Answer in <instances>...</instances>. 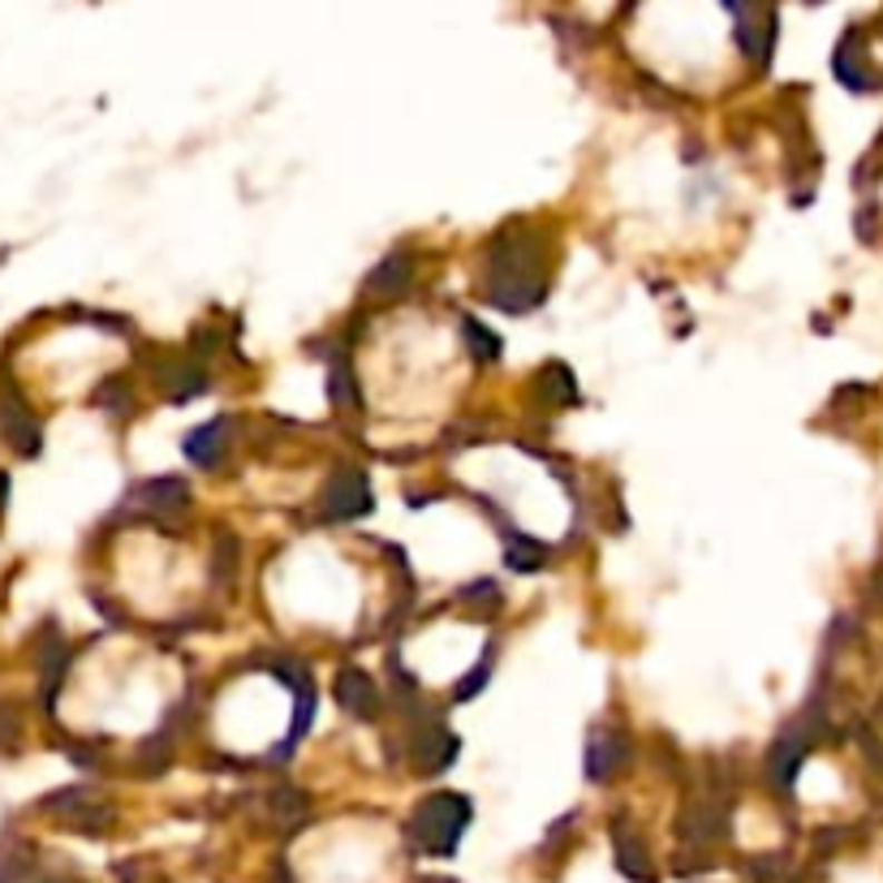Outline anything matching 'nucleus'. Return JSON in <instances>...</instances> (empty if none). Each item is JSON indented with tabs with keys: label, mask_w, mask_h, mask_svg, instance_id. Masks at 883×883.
<instances>
[{
	"label": "nucleus",
	"mask_w": 883,
	"mask_h": 883,
	"mask_svg": "<svg viewBox=\"0 0 883 883\" xmlns=\"http://www.w3.org/2000/svg\"><path fill=\"white\" fill-rule=\"evenodd\" d=\"M548 297L543 246L534 233L518 229L513 237H496L488 251V302L504 315H526Z\"/></svg>",
	"instance_id": "obj_1"
},
{
	"label": "nucleus",
	"mask_w": 883,
	"mask_h": 883,
	"mask_svg": "<svg viewBox=\"0 0 883 883\" xmlns=\"http://www.w3.org/2000/svg\"><path fill=\"white\" fill-rule=\"evenodd\" d=\"M470 815H474L470 797H461V793H431V797H423L414 806V815L405 823V836L423 853H431V857H444V853H453L461 845V836L470 827Z\"/></svg>",
	"instance_id": "obj_2"
},
{
	"label": "nucleus",
	"mask_w": 883,
	"mask_h": 883,
	"mask_svg": "<svg viewBox=\"0 0 883 883\" xmlns=\"http://www.w3.org/2000/svg\"><path fill=\"white\" fill-rule=\"evenodd\" d=\"M375 504L371 496V483L362 470H336L324 483V496H320V513L327 522H354V518H366Z\"/></svg>",
	"instance_id": "obj_3"
},
{
	"label": "nucleus",
	"mask_w": 883,
	"mask_h": 883,
	"mask_svg": "<svg viewBox=\"0 0 883 883\" xmlns=\"http://www.w3.org/2000/svg\"><path fill=\"white\" fill-rule=\"evenodd\" d=\"M461 742L453 728H444L440 720H419L414 724V733H410V758H414V772H423V776H435V772H444L453 758H458Z\"/></svg>",
	"instance_id": "obj_4"
},
{
	"label": "nucleus",
	"mask_w": 883,
	"mask_h": 883,
	"mask_svg": "<svg viewBox=\"0 0 883 883\" xmlns=\"http://www.w3.org/2000/svg\"><path fill=\"white\" fill-rule=\"evenodd\" d=\"M728 13L737 18V43H742V52L750 57L754 66H767L772 61V48H776V13L772 9H742V4H728Z\"/></svg>",
	"instance_id": "obj_5"
},
{
	"label": "nucleus",
	"mask_w": 883,
	"mask_h": 883,
	"mask_svg": "<svg viewBox=\"0 0 883 883\" xmlns=\"http://www.w3.org/2000/svg\"><path fill=\"white\" fill-rule=\"evenodd\" d=\"M130 504L156 513V518H181V513L190 509V488H186V479H177V474H160V479L138 483V488L130 491Z\"/></svg>",
	"instance_id": "obj_6"
},
{
	"label": "nucleus",
	"mask_w": 883,
	"mask_h": 883,
	"mask_svg": "<svg viewBox=\"0 0 883 883\" xmlns=\"http://www.w3.org/2000/svg\"><path fill=\"white\" fill-rule=\"evenodd\" d=\"M181 449H186V461L198 465V470H220V461L229 453V414H216L203 426H195L181 440Z\"/></svg>",
	"instance_id": "obj_7"
},
{
	"label": "nucleus",
	"mask_w": 883,
	"mask_h": 883,
	"mask_svg": "<svg viewBox=\"0 0 883 883\" xmlns=\"http://www.w3.org/2000/svg\"><path fill=\"white\" fill-rule=\"evenodd\" d=\"M625 763H629V737L625 733H590L587 758H582L587 781L604 785V781H612L621 772Z\"/></svg>",
	"instance_id": "obj_8"
},
{
	"label": "nucleus",
	"mask_w": 883,
	"mask_h": 883,
	"mask_svg": "<svg viewBox=\"0 0 883 883\" xmlns=\"http://www.w3.org/2000/svg\"><path fill=\"white\" fill-rule=\"evenodd\" d=\"M336 703L341 712H350L354 720H371L380 707V686L366 668H341L336 673Z\"/></svg>",
	"instance_id": "obj_9"
},
{
	"label": "nucleus",
	"mask_w": 883,
	"mask_h": 883,
	"mask_svg": "<svg viewBox=\"0 0 883 883\" xmlns=\"http://www.w3.org/2000/svg\"><path fill=\"white\" fill-rule=\"evenodd\" d=\"M612 850H617V871H621L625 880H634V883H651L655 880L651 853H647L642 836H638V832H634L625 818H617V823H612Z\"/></svg>",
	"instance_id": "obj_10"
},
{
	"label": "nucleus",
	"mask_w": 883,
	"mask_h": 883,
	"mask_svg": "<svg viewBox=\"0 0 883 883\" xmlns=\"http://www.w3.org/2000/svg\"><path fill=\"white\" fill-rule=\"evenodd\" d=\"M681 836L686 845H712V841H724L728 836V818L716 802H689L681 811Z\"/></svg>",
	"instance_id": "obj_11"
},
{
	"label": "nucleus",
	"mask_w": 883,
	"mask_h": 883,
	"mask_svg": "<svg viewBox=\"0 0 883 883\" xmlns=\"http://www.w3.org/2000/svg\"><path fill=\"white\" fill-rule=\"evenodd\" d=\"M160 384L164 393L173 396V401H190V396H203L212 389V380H207V366H198L195 359H177L168 362L160 371Z\"/></svg>",
	"instance_id": "obj_12"
},
{
	"label": "nucleus",
	"mask_w": 883,
	"mask_h": 883,
	"mask_svg": "<svg viewBox=\"0 0 883 883\" xmlns=\"http://www.w3.org/2000/svg\"><path fill=\"white\" fill-rule=\"evenodd\" d=\"M410 281H414V263H410V255L393 251L389 259L375 263V272H371L366 290H371L375 297H384V302H393V297H401L405 290H410Z\"/></svg>",
	"instance_id": "obj_13"
},
{
	"label": "nucleus",
	"mask_w": 883,
	"mask_h": 883,
	"mask_svg": "<svg viewBox=\"0 0 883 883\" xmlns=\"http://www.w3.org/2000/svg\"><path fill=\"white\" fill-rule=\"evenodd\" d=\"M552 560V548L548 543H539V539H530V534H509L504 539V565L513 569V573H539L543 565Z\"/></svg>",
	"instance_id": "obj_14"
},
{
	"label": "nucleus",
	"mask_w": 883,
	"mask_h": 883,
	"mask_svg": "<svg viewBox=\"0 0 883 883\" xmlns=\"http://www.w3.org/2000/svg\"><path fill=\"white\" fill-rule=\"evenodd\" d=\"M0 431L18 453H27V458L39 453V426L22 405H0Z\"/></svg>",
	"instance_id": "obj_15"
},
{
	"label": "nucleus",
	"mask_w": 883,
	"mask_h": 883,
	"mask_svg": "<svg viewBox=\"0 0 883 883\" xmlns=\"http://www.w3.org/2000/svg\"><path fill=\"white\" fill-rule=\"evenodd\" d=\"M832 66H836V78H841L850 91H875V87H880V78L866 73L871 66L857 57V39H853V35L836 48V61H832Z\"/></svg>",
	"instance_id": "obj_16"
},
{
	"label": "nucleus",
	"mask_w": 883,
	"mask_h": 883,
	"mask_svg": "<svg viewBox=\"0 0 883 883\" xmlns=\"http://www.w3.org/2000/svg\"><path fill=\"white\" fill-rule=\"evenodd\" d=\"M327 401H332L336 410H345V414L362 410L359 380H354V371H350V362L345 359H336L332 362V371H327Z\"/></svg>",
	"instance_id": "obj_17"
},
{
	"label": "nucleus",
	"mask_w": 883,
	"mask_h": 883,
	"mask_svg": "<svg viewBox=\"0 0 883 883\" xmlns=\"http://www.w3.org/2000/svg\"><path fill=\"white\" fill-rule=\"evenodd\" d=\"M237 560H242V543H237V534H216V548H212V557H207V573H212V582L216 587H229L233 578H237Z\"/></svg>",
	"instance_id": "obj_18"
},
{
	"label": "nucleus",
	"mask_w": 883,
	"mask_h": 883,
	"mask_svg": "<svg viewBox=\"0 0 883 883\" xmlns=\"http://www.w3.org/2000/svg\"><path fill=\"white\" fill-rule=\"evenodd\" d=\"M267 811H272L276 823H285V832H294L297 823L306 818V811H311V797H306L302 788H272Z\"/></svg>",
	"instance_id": "obj_19"
},
{
	"label": "nucleus",
	"mask_w": 883,
	"mask_h": 883,
	"mask_svg": "<svg viewBox=\"0 0 883 883\" xmlns=\"http://www.w3.org/2000/svg\"><path fill=\"white\" fill-rule=\"evenodd\" d=\"M461 336H465V350H470V359L474 362H496L504 354V350H500V336H496L488 324H479L474 315L461 320Z\"/></svg>",
	"instance_id": "obj_20"
},
{
	"label": "nucleus",
	"mask_w": 883,
	"mask_h": 883,
	"mask_svg": "<svg viewBox=\"0 0 883 883\" xmlns=\"http://www.w3.org/2000/svg\"><path fill=\"white\" fill-rule=\"evenodd\" d=\"M539 396H548L552 405H573V401H578V384H573V371H569L565 362H552V366H543V375H539Z\"/></svg>",
	"instance_id": "obj_21"
},
{
	"label": "nucleus",
	"mask_w": 883,
	"mask_h": 883,
	"mask_svg": "<svg viewBox=\"0 0 883 883\" xmlns=\"http://www.w3.org/2000/svg\"><path fill=\"white\" fill-rule=\"evenodd\" d=\"M458 604L474 608L479 617H491V612H500L504 595H500V587H496L491 578H479V582H465V587L458 590Z\"/></svg>",
	"instance_id": "obj_22"
},
{
	"label": "nucleus",
	"mask_w": 883,
	"mask_h": 883,
	"mask_svg": "<svg viewBox=\"0 0 883 883\" xmlns=\"http://www.w3.org/2000/svg\"><path fill=\"white\" fill-rule=\"evenodd\" d=\"M491 668H496V642H488V647H483V659H479V664H474V668L461 677L458 694H453V698H458V703H470V698H474V694H479V689L491 681Z\"/></svg>",
	"instance_id": "obj_23"
},
{
	"label": "nucleus",
	"mask_w": 883,
	"mask_h": 883,
	"mask_svg": "<svg viewBox=\"0 0 883 883\" xmlns=\"http://www.w3.org/2000/svg\"><path fill=\"white\" fill-rule=\"evenodd\" d=\"M130 389H126V380H104L96 389V405H104V410H112V414H126L130 410Z\"/></svg>",
	"instance_id": "obj_24"
}]
</instances>
